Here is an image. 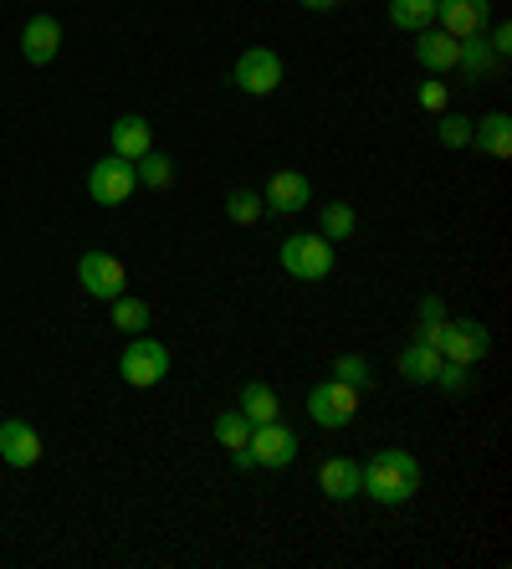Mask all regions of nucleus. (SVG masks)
Returning <instances> with one entry per match:
<instances>
[{"instance_id": "obj_1", "label": "nucleus", "mask_w": 512, "mask_h": 569, "mask_svg": "<svg viewBox=\"0 0 512 569\" xmlns=\"http://www.w3.org/2000/svg\"><path fill=\"white\" fill-rule=\"evenodd\" d=\"M359 493L369 503H380V508H400V503H410L421 493V462L400 447L374 451V457L359 462Z\"/></svg>"}, {"instance_id": "obj_2", "label": "nucleus", "mask_w": 512, "mask_h": 569, "mask_svg": "<svg viewBox=\"0 0 512 569\" xmlns=\"http://www.w3.org/2000/svg\"><path fill=\"white\" fill-rule=\"evenodd\" d=\"M277 262L297 283H323L334 272V241L318 237V231H297V237H287L277 247Z\"/></svg>"}, {"instance_id": "obj_3", "label": "nucleus", "mask_w": 512, "mask_h": 569, "mask_svg": "<svg viewBox=\"0 0 512 569\" xmlns=\"http://www.w3.org/2000/svg\"><path fill=\"white\" fill-rule=\"evenodd\" d=\"M118 375L129 380L133 390H154L170 375V349H164L160 339H149V333H133L129 349L118 354Z\"/></svg>"}, {"instance_id": "obj_4", "label": "nucleus", "mask_w": 512, "mask_h": 569, "mask_svg": "<svg viewBox=\"0 0 512 569\" xmlns=\"http://www.w3.org/2000/svg\"><path fill=\"white\" fill-rule=\"evenodd\" d=\"M307 416H313V426H323V431H338V426H349L353 416H359V390L344 385V380H318V385L307 390Z\"/></svg>"}, {"instance_id": "obj_5", "label": "nucleus", "mask_w": 512, "mask_h": 569, "mask_svg": "<svg viewBox=\"0 0 512 569\" xmlns=\"http://www.w3.org/2000/svg\"><path fill=\"white\" fill-rule=\"evenodd\" d=\"M282 77H287V67H282V57L272 46H247V52L236 57L231 83L247 92V98H266V92L282 88Z\"/></svg>"}, {"instance_id": "obj_6", "label": "nucleus", "mask_w": 512, "mask_h": 569, "mask_svg": "<svg viewBox=\"0 0 512 569\" xmlns=\"http://www.w3.org/2000/svg\"><path fill=\"white\" fill-rule=\"evenodd\" d=\"M492 354V333H487L482 318H446V329H440V360L451 364H482Z\"/></svg>"}, {"instance_id": "obj_7", "label": "nucleus", "mask_w": 512, "mask_h": 569, "mask_svg": "<svg viewBox=\"0 0 512 569\" xmlns=\"http://www.w3.org/2000/svg\"><path fill=\"white\" fill-rule=\"evenodd\" d=\"M77 283H83L88 298L113 303L118 293L129 287V272H123V262H118L113 252H83L77 256Z\"/></svg>"}, {"instance_id": "obj_8", "label": "nucleus", "mask_w": 512, "mask_h": 569, "mask_svg": "<svg viewBox=\"0 0 512 569\" xmlns=\"http://www.w3.org/2000/svg\"><path fill=\"white\" fill-rule=\"evenodd\" d=\"M436 21L456 42L487 36V26H492V0H436Z\"/></svg>"}, {"instance_id": "obj_9", "label": "nucleus", "mask_w": 512, "mask_h": 569, "mask_svg": "<svg viewBox=\"0 0 512 569\" xmlns=\"http://www.w3.org/2000/svg\"><path fill=\"white\" fill-rule=\"evenodd\" d=\"M133 190H139L133 165L129 160H118V154H108V160H98V165L88 169V195L98 200V206H123Z\"/></svg>"}, {"instance_id": "obj_10", "label": "nucleus", "mask_w": 512, "mask_h": 569, "mask_svg": "<svg viewBox=\"0 0 512 569\" xmlns=\"http://www.w3.org/2000/svg\"><path fill=\"white\" fill-rule=\"evenodd\" d=\"M251 457H257V467H293L297 462V431L293 426H282V420H266V426H251Z\"/></svg>"}, {"instance_id": "obj_11", "label": "nucleus", "mask_w": 512, "mask_h": 569, "mask_svg": "<svg viewBox=\"0 0 512 569\" xmlns=\"http://www.w3.org/2000/svg\"><path fill=\"white\" fill-rule=\"evenodd\" d=\"M266 210H282V216H297V210H313V180L297 175V169H277L262 190Z\"/></svg>"}, {"instance_id": "obj_12", "label": "nucleus", "mask_w": 512, "mask_h": 569, "mask_svg": "<svg viewBox=\"0 0 512 569\" xmlns=\"http://www.w3.org/2000/svg\"><path fill=\"white\" fill-rule=\"evenodd\" d=\"M456 52H461V42H456V36H446L440 26L415 31V62H421L431 77L456 73Z\"/></svg>"}, {"instance_id": "obj_13", "label": "nucleus", "mask_w": 512, "mask_h": 569, "mask_svg": "<svg viewBox=\"0 0 512 569\" xmlns=\"http://www.w3.org/2000/svg\"><path fill=\"white\" fill-rule=\"evenodd\" d=\"M57 52H62V26L52 15H31L21 26V57L31 67H46V62H57Z\"/></svg>"}, {"instance_id": "obj_14", "label": "nucleus", "mask_w": 512, "mask_h": 569, "mask_svg": "<svg viewBox=\"0 0 512 569\" xmlns=\"http://www.w3.org/2000/svg\"><path fill=\"white\" fill-rule=\"evenodd\" d=\"M0 462L6 467H36L42 462V436L26 420H0Z\"/></svg>"}, {"instance_id": "obj_15", "label": "nucleus", "mask_w": 512, "mask_h": 569, "mask_svg": "<svg viewBox=\"0 0 512 569\" xmlns=\"http://www.w3.org/2000/svg\"><path fill=\"white\" fill-rule=\"evenodd\" d=\"M471 150L487 154V160H512V119L508 113H487L482 123L471 119Z\"/></svg>"}, {"instance_id": "obj_16", "label": "nucleus", "mask_w": 512, "mask_h": 569, "mask_svg": "<svg viewBox=\"0 0 512 569\" xmlns=\"http://www.w3.org/2000/svg\"><path fill=\"white\" fill-rule=\"evenodd\" d=\"M318 488L334 503H353L359 497V457H328L318 467Z\"/></svg>"}, {"instance_id": "obj_17", "label": "nucleus", "mask_w": 512, "mask_h": 569, "mask_svg": "<svg viewBox=\"0 0 512 569\" xmlns=\"http://www.w3.org/2000/svg\"><path fill=\"white\" fill-rule=\"evenodd\" d=\"M502 67V57L492 52V42L487 36H467L461 42V52H456V73L467 77V83H487V77Z\"/></svg>"}, {"instance_id": "obj_18", "label": "nucleus", "mask_w": 512, "mask_h": 569, "mask_svg": "<svg viewBox=\"0 0 512 569\" xmlns=\"http://www.w3.org/2000/svg\"><path fill=\"white\" fill-rule=\"evenodd\" d=\"M154 150V134H149V119H139V113H123V119L113 123V154L118 160H139V154Z\"/></svg>"}, {"instance_id": "obj_19", "label": "nucleus", "mask_w": 512, "mask_h": 569, "mask_svg": "<svg viewBox=\"0 0 512 569\" xmlns=\"http://www.w3.org/2000/svg\"><path fill=\"white\" fill-rule=\"evenodd\" d=\"M236 411L251 420V426H266V420H277L282 401H277V390L262 385V380H247L241 385V401H236Z\"/></svg>"}, {"instance_id": "obj_20", "label": "nucleus", "mask_w": 512, "mask_h": 569, "mask_svg": "<svg viewBox=\"0 0 512 569\" xmlns=\"http://www.w3.org/2000/svg\"><path fill=\"white\" fill-rule=\"evenodd\" d=\"M440 349H431V344H405V354H400V375L410 380V385H436V375H440Z\"/></svg>"}, {"instance_id": "obj_21", "label": "nucleus", "mask_w": 512, "mask_h": 569, "mask_svg": "<svg viewBox=\"0 0 512 569\" xmlns=\"http://www.w3.org/2000/svg\"><path fill=\"white\" fill-rule=\"evenodd\" d=\"M390 26L395 31H425L436 26V0H390Z\"/></svg>"}, {"instance_id": "obj_22", "label": "nucleus", "mask_w": 512, "mask_h": 569, "mask_svg": "<svg viewBox=\"0 0 512 569\" xmlns=\"http://www.w3.org/2000/svg\"><path fill=\"white\" fill-rule=\"evenodd\" d=\"M133 180L149 185V190H170V185H175V160L160 150L139 154V160H133Z\"/></svg>"}, {"instance_id": "obj_23", "label": "nucleus", "mask_w": 512, "mask_h": 569, "mask_svg": "<svg viewBox=\"0 0 512 569\" xmlns=\"http://www.w3.org/2000/svg\"><path fill=\"white\" fill-rule=\"evenodd\" d=\"M353 226H359V216H353L349 200H328V206H318V237L328 241H349Z\"/></svg>"}, {"instance_id": "obj_24", "label": "nucleus", "mask_w": 512, "mask_h": 569, "mask_svg": "<svg viewBox=\"0 0 512 569\" xmlns=\"http://www.w3.org/2000/svg\"><path fill=\"white\" fill-rule=\"evenodd\" d=\"M149 318H154V314H149L144 298H129V293H118V298H113V329H123L129 339L149 329Z\"/></svg>"}, {"instance_id": "obj_25", "label": "nucleus", "mask_w": 512, "mask_h": 569, "mask_svg": "<svg viewBox=\"0 0 512 569\" xmlns=\"http://www.w3.org/2000/svg\"><path fill=\"white\" fill-rule=\"evenodd\" d=\"M266 216V200L257 190H231L226 195V221L231 226H257Z\"/></svg>"}, {"instance_id": "obj_26", "label": "nucleus", "mask_w": 512, "mask_h": 569, "mask_svg": "<svg viewBox=\"0 0 512 569\" xmlns=\"http://www.w3.org/2000/svg\"><path fill=\"white\" fill-rule=\"evenodd\" d=\"M216 441L226 451H241L251 441V420L241 416V411H220V416H216Z\"/></svg>"}, {"instance_id": "obj_27", "label": "nucleus", "mask_w": 512, "mask_h": 569, "mask_svg": "<svg viewBox=\"0 0 512 569\" xmlns=\"http://www.w3.org/2000/svg\"><path fill=\"white\" fill-rule=\"evenodd\" d=\"M334 380H344V385H353L359 395H364V390L374 385V364H369L364 354H338V360H334Z\"/></svg>"}, {"instance_id": "obj_28", "label": "nucleus", "mask_w": 512, "mask_h": 569, "mask_svg": "<svg viewBox=\"0 0 512 569\" xmlns=\"http://www.w3.org/2000/svg\"><path fill=\"white\" fill-rule=\"evenodd\" d=\"M436 134H440V144H446V150H467L471 144V119L467 113H451V108H446V113H436Z\"/></svg>"}, {"instance_id": "obj_29", "label": "nucleus", "mask_w": 512, "mask_h": 569, "mask_svg": "<svg viewBox=\"0 0 512 569\" xmlns=\"http://www.w3.org/2000/svg\"><path fill=\"white\" fill-rule=\"evenodd\" d=\"M415 98H421L425 113H446V108H451V92H446V83H440V77L421 83V92H415Z\"/></svg>"}, {"instance_id": "obj_30", "label": "nucleus", "mask_w": 512, "mask_h": 569, "mask_svg": "<svg viewBox=\"0 0 512 569\" xmlns=\"http://www.w3.org/2000/svg\"><path fill=\"white\" fill-rule=\"evenodd\" d=\"M467 364H451V360H446V364H440V375H436V385L440 390H451V395H461V390H467Z\"/></svg>"}, {"instance_id": "obj_31", "label": "nucleus", "mask_w": 512, "mask_h": 569, "mask_svg": "<svg viewBox=\"0 0 512 569\" xmlns=\"http://www.w3.org/2000/svg\"><path fill=\"white\" fill-rule=\"evenodd\" d=\"M487 42H492V52H498V57H508V52H512V26H508V21L487 26Z\"/></svg>"}, {"instance_id": "obj_32", "label": "nucleus", "mask_w": 512, "mask_h": 569, "mask_svg": "<svg viewBox=\"0 0 512 569\" xmlns=\"http://www.w3.org/2000/svg\"><path fill=\"white\" fill-rule=\"evenodd\" d=\"M440 318H446V303H440L436 293H431V298H421V324H440Z\"/></svg>"}, {"instance_id": "obj_33", "label": "nucleus", "mask_w": 512, "mask_h": 569, "mask_svg": "<svg viewBox=\"0 0 512 569\" xmlns=\"http://www.w3.org/2000/svg\"><path fill=\"white\" fill-rule=\"evenodd\" d=\"M440 329H446V318H440V324H421V333H415V339H421V344H431V349H440Z\"/></svg>"}, {"instance_id": "obj_34", "label": "nucleus", "mask_w": 512, "mask_h": 569, "mask_svg": "<svg viewBox=\"0 0 512 569\" xmlns=\"http://www.w3.org/2000/svg\"><path fill=\"white\" fill-rule=\"evenodd\" d=\"M231 462H236V472H251V467H257V457H251V447H241V451H231Z\"/></svg>"}, {"instance_id": "obj_35", "label": "nucleus", "mask_w": 512, "mask_h": 569, "mask_svg": "<svg viewBox=\"0 0 512 569\" xmlns=\"http://www.w3.org/2000/svg\"><path fill=\"white\" fill-rule=\"evenodd\" d=\"M297 6H303V11H334L338 0H297Z\"/></svg>"}]
</instances>
